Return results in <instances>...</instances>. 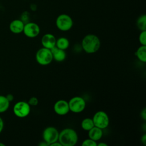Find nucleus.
Returning a JSON list of instances; mask_svg holds the SVG:
<instances>
[{"mask_svg":"<svg viewBox=\"0 0 146 146\" xmlns=\"http://www.w3.org/2000/svg\"><path fill=\"white\" fill-rule=\"evenodd\" d=\"M82 49L87 54L97 52L100 47V40L98 36L94 34L86 35L82 41Z\"/></svg>","mask_w":146,"mask_h":146,"instance_id":"1","label":"nucleus"},{"mask_svg":"<svg viewBox=\"0 0 146 146\" xmlns=\"http://www.w3.org/2000/svg\"><path fill=\"white\" fill-rule=\"evenodd\" d=\"M78 140V135L72 128H66L59 133L58 141L62 146H74Z\"/></svg>","mask_w":146,"mask_h":146,"instance_id":"2","label":"nucleus"},{"mask_svg":"<svg viewBox=\"0 0 146 146\" xmlns=\"http://www.w3.org/2000/svg\"><path fill=\"white\" fill-rule=\"evenodd\" d=\"M56 27L60 31H67L73 26L74 22L72 18L68 14H61L56 19Z\"/></svg>","mask_w":146,"mask_h":146,"instance_id":"3","label":"nucleus"},{"mask_svg":"<svg viewBox=\"0 0 146 146\" xmlns=\"http://www.w3.org/2000/svg\"><path fill=\"white\" fill-rule=\"evenodd\" d=\"M35 59L37 63L42 66L50 64L53 60L51 50L43 47L39 48L36 52Z\"/></svg>","mask_w":146,"mask_h":146,"instance_id":"4","label":"nucleus"},{"mask_svg":"<svg viewBox=\"0 0 146 146\" xmlns=\"http://www.w3.org/2000/svg\"><path fill=\"white\" fill-rule=\"evenodd\" d=\"M31 111V106L25 101H19L15 103L13 108L14 114L18 117L23 118L27 116Z\"/></svg>","mask_w":146,"mask_h":146,"instance_id":"5","label":"nucleus"},{"mask_svg":"<svg viewBox=\"0 0 146 146\" xmlns=\"http://www.w3.org/2000/svg\"><path fill=\"white\" fill-rule=\"evenodd\" d=\"M94 125L102 129L106 128L110 123V119L107 113L103 111L96 112L92 118Z\"/></svg>","mask_w":146,"mask_h":146,"instance_id":"6","label":"nucleus"},{"mask_svg":"<svg viewBox=\"0 0 146 146\" xmlns=\"http://www.w3.org/2000/svg\"><path fill=\"white\" fill-rule=\"evenodd\" d=\"M68 103L70 111L74 113L82 112L84 111L86 106L85 100L82 97L78 96L72 98Z\"/></svg>","mask_w":146,"mask_h":146,"instance_id":"7","label":"nucleus"},{"mask_svg":"<svg viewBox=\"0 0 146 146\" xmlns=\"http://www.w3.org/2000/svg\"><path fill=\"white\" fill-rule=\"evenodd\" d=\"M59 133V131L55 127L52 126L47 127L43 131V141L47 143L50 146L51 144L58 141Z\"/></svg>","mask_w":146,"mask_h":146,"instance_id":"8","label":"nucleus"},{"mask_svg":"<svg viewBox=\"0 0 146 146\" xmlns=\"http://www.w3.org/2000/svg\"><path fill=\"white\" fill-rule=\"evenodd\" d=\"M23 33L27 38H34L39 34L40 27L37 23L33 22H29L25 23Z\"/></svg>","mask_w":146,"mask_h":146,"instance_id":"9","label":"nucleus"},{"mask_svg":"<svg viewBox=\"0 0 146 146\" xmlns=\"http://www.w3.org/2000/svg\"><path fill=\"white\" fill-rule=\"evenodd\" d=\"M54 110L58 115L63 116L67 114L70 111L68 102L63 99L58 100L54 105Z\"/></svg>","mask_w":146,"mask_h":146,"instance_id":"10","label":"nucleus"},{"mask_svg":"<svg viewBox=\"0 0 146 146\" xmlns=\"http://www.w3.org/2000/svg\"><path fill=\"white\" fill-rule=\"evenodd\" d=\"M56 40V38L53 34L47 33L42 36L41 39V43L43 47L50 50L55 46Z\"/></svg>","mask_w":146,"mask_h":146,"instance_id":"11","label":"nucleus"},{"mask_svg":"<svg viewBox=\"0 0 146 146\" xmlns=\"http://www.w3.org/2000/svg\"><path fill=\"white\" fill-rule=\"evenodd\" d=\"M25 23L20 19L13 20L9 24L10 31L15 34H19L23 33Z\"/></svg>","mask_w":146,"mask_h":146,"instance_id":"12","label":"nucleus"},{"mask_svg":"<svg viewBox=\"0 0 146 146\" xmlns=\"http://www.w3.org/2000/svg\"><path fill=\"white\" fill-rule=\"evenodd\" d=\"M53 59L56 60V62H62L66 58V53L65 50L60 49L58 48L56 46H54L52 48L50 49Z\"/></svg>","mask_w":146,"mask_h":146,"instance_id":"13","label":"nucleus"},{"mask_svg":"<svg viewBox=\"0 0 146 146\" xmlns=\"http://www.w3.org/2000/svg\"><path fill=\"white\" fill-rule=\"evenodd\" d=\"M103 129L94 126L88 131V137L90 139L97 141L99 140L103 136Z\"/></svg>","mask_w":146,"mask_h":146,"instance_id":"14","label":"nucleus"},{"mask_svg":"<svg viewBox=\"0 0 146 146\" xmlns=\"http://www.w3.org/2000/svg\"><path fill=\"white\" fill-rule=\"evenodd\" d=\"M135 55L141 62H146V46L141 45L135 52Z\"/></svg>","mask_w":146,"mask_h":146,"instance_id":"15","label":"nucleus"},{"mask_svg":"<svg viewBox=\"0 0 146 146\" xmlns=\"http://www.w3.org/2000/svg\"><path fill=\"white\" fill-rule=\"evenodd\" d=\"M10 102L7 100L6 96L0 95V113L6 112L9 107Z\"/></svg>","mask_w":146,"mask_h":146,"instance_id":"16","label":"nucleus"},{"mask_svg":"<svg viewBox=\"0 0 146 146\" xmlns=\"http://www.w3.org/2000/svg\"><path fill=\"white\" fill-rule=\"evenodd\" d=\"M70 46L69 40L65 37H60L56 40V44L58 48L62 50H66Z\"/></svg>","mask_w":146,"mask_h":146,"instance_id":"17","label":"nucleus"},{"mask_svg":"<svg viewBox=\"0 0 146 146\" xmlns=\"http://www.w3.org/2000/svg\"><path fill=\"white\" fill-rule=\"evenodd\" d=\"M94 124L92 120V119L90 117L84 118L81 123V127L84 131H88L92 128L94 127Z\"/></svg>","mask_w":146,"mask_h":146,"instance_id":"18","label":"nucleus"},{"mask_svg":"<svg viewBox=\"0 0 146 146\" xmlns=\"http://www.w3.org/2000/svg\"><path fill=\"white\" fill-rule=\"evenodd\" d=\"M136 25L140 31L146 30V15L142 14L139 16L136 21Z\"/></svg>","mask_w":146,"mask_h":146,"instance_id":"19","label":"nucleus"},{"mask_svg":"<svg viewBox=\"0 0 146 146\" xmlns=\"http://www.w3.org/2000/svg\"><path fill=\"white\" fill-rule=\"evenodd\" d=\"M139 40L141 45L146 46V30L141 31L139 36Z\"/></svg>","mask_w":146,"mask_h":146,"instance_id":"20","label":"nucleus"},{"mask_svg":"<svg viewBox=\"0 0 146 146\" xmlns=\"http://www.w3.org/2000/svg\"><path fill=\"white\" fill-rule=\"evenodd\" d=\"M82 146H97L96 141L88 138L84 140L82 143Z\"/></svg>","mask_w":146,"mask_h":146,"instance_id":"21","label":"nucleus"},{"mask_svg":"<svg viewBox=\"0 0 146 146\" xmlns=\"http://www.w3.org/2000/svg\"><path fill=\"white\" fill-rule=\"evenodd\" d=\"M20 19L21 21H22L24 23H27V22H30L29 21V20H30V13L27 11H24L21 14Z\"/></svg>","mask_w":146,"mask_h":146,"instance_id":"22","label":"nucleus"},{"mask_svg":"<svg viewBox=\"0 0 146 146\" xmlns=\"http://www.w3.org/2000/svg\"><path fill=\"white\" fill-rule=\"evenodd\" d=\"M38 102H39L38 99V98H37L36 97H35V96H32V97H31V98L29 99V101L27 102V103L29 104V105H30V106H36L38 105Z\"/></svg>","mask_w":146,"mask_h":146,"instance_id":"23","label":"nucleus"},{"mask_svg":"<svg viewBox=\"0 0 146 146\" xmlns=\"http://www.w3.org/2000/svg\"><path fill=\"white\" fill-rule=\"evenodd\" d=\"M141 117L144 120H146V108H144L141 112Z\"/></svg>","mask_w":146,"mask_h":146,"instance_id":"24","label":"nucleus"},{"mask_svg":"<svg viewBox=\"0 0 146 146\" xmlns=\"http://www.w3.org/2000/svg\"><path fill=\"white\" fill-rule=\"evenodd\" d=\"M4 128V121L3 119L0 116V133L2 132Z\"/></svg>","mask_w":146,"mask_h":146,"instance_id":"25","label":"nucleus"},{"mask_svg":"<svg viewBox=\"0 0 146 146\" xmlns=\"http://www.w3.org/2000/svg\"><path fill=\"white\" fill-rule=\"evenodd\" d=\"M6 97L10 102H11L14 100V96L11 94H9L6 95Z\"/></svg>","mask_w":146,"mask_h":146,"instance_id":"26","label":"nucleus"},{"mask_svg":"<svg viewBox=\"0 0 146 146\" xmlns=\"http://www.w3.org/2000/svg\"><path fill=\"white\" fill-rule=\"evenodd\" d=\"M141 143L144 144V145H146V135L145 134H144L142 137H141Z\"/></svg>","mask_w":146,"mask_h":146,"instance_id":"27","label":"nucleus"},{"mask_svg":"<svg viewBox=\"0 0 146 146\" xmlns=\"http://www.w3.org/2000/svg\"><path fill=\"white\" fill-rule=\"evenodd\" d=\"M50 146H62V145L58 141H55V142L51 144L50 145Z\"/></svg>","mask_w":146,"mask_h":146,"instance_id":"28","label":"nucleus"},{"mask_svg":"<svg viewBox=\"0 0 146 146\" xmlns=\"http://www.w3.org/2000/svg\"><path fill=\"white\" fill-rule=\"evenodd\" d=\"M30 9L33 11H35L36 10V9H37V6L35 4H31L30 5Z\"/></svg>","mask_w":146,"mask_h":146,"instance_id":"29","label":"nucleus"},{"mask_svg":"<svg viewBox=\"0 0 146 146\" xmlns=\"http://www.w3.org/2000/svg\"><path fill=\"white\" fill-rule=\"evenodd\" d=\"M39 146H49V144L46 143V141H43L42 142H40L39 144Z\"/></svg>","mask_w":146,"mask_h":146,"instance_id":"30","label":"nucleus"},{"mask_svg":"<svg viewBox=\"0 0 146 146\" xmlns=\"http://www.w3.org/2000/svg\"><path fill=\"white\" fill-rule=\"evenodd\" d=\"M97 146H108V145L105 143H100L97 144Z\"/></svg>","mask_w":146,"mask_h":146,"instance_id":"31","label":"nucleus"},{"mask_svg":"<svg viewBox=\"0 0 146 146\" xmlns=\"http://www.w3.org/2000/svg\"><path fill=\"white\" fill-rule=\"evenodd\" d=\"M5 145L3 143L0 142V146H5Z\"/></svg>","mask_w":146,"mask_h":146,"instance_id":"32","label":"nucleus"}]
</instances>
